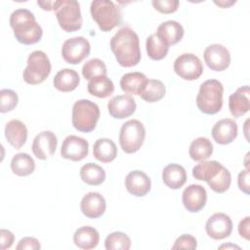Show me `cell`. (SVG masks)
<instances>
[{
  "label": "cell",
  "mask_w": 250,
  "mask_h": 250,
  "mask_svg": "<svg viewBox=\"0 0 250 250\" xmlns=\"http://www.w3.org/2000/svg\"><path fill=\"white\" fill-rule=\"evenodd\" d=\"M223 169L224 166L217 160H203L192 168V176L196 180L204 181L209 185L219 177Z\"/></svg>",
  "instance_id": "23"
},
{
  "label": "cell",
  "mask_w": 250,
  "mask_h": 250,
  "mask_svg": "<svg viewBox=\"0 0 250 250\" xmlns=\"http://www.w3.org/2000/svg\"><path fill=\"white\" fill-rule=\"evenodd\" d=\"M106 203L104 197L95 191L86 193L80 202V210L84 216L90 219H97L105 212Z\"/></svg>",
  "instance_id": "17"
},
{
  "label": "cell",
  "mask_w": 250,
  "mask_h": 250,
  "mask_svg": "<svg viewBox=\"0 0 250 250\" xmlns=\"http://www.w3.org/2000/svg\"><path fill=\"white\" fill-rule=\"evenodd\" d=\"M27 64L22 72L23 80L30 85L44 82L51 73L52 65L49 57L43 51H33L27 58Z\"/></svg>",
  "instance_id": "7"
},
{
  "label": "cell",
  "mask_w": 250,
  "mask_h": 250,
  "mask_svg": "<svg viewBox=\"0 0 250 250\" xmlns=\"http://www.w3.org/2000/svg\"><path fill=\"white\" fill-rule=\"evenodd\" d=\"M58 139L55 133L51 131H43L37 134L32 143V152L36 158L45 160L56 151Z\"/></svg>",
  "instance_id": "14"
},
{
  "label": "cell",
  "mask_w": 250,
  "mask_h": 250,
  "mask_svg": "<svg viewBox=\"0 0 250 250\" xmlns=\"http://www.w3.org/2000/svg\"><path fill=\"white\" fill-rule=\"evenodd\" d=\"M166 93L164 83L157 79H147L140 91L139 96L146 103H156L160 101Z\"/></svg>",
  "instance_id": "28"
},
{
  "label": "cell",
  "mask_w": 250,
  "mask_h": 250,
  "mask_svg": "<svg viewBox=\"0 0 250 250\" xmlns=\"http://www.w3.org/2000/svg\"><path fill=\"white\" fill-rule=\"evenodd\" d=\"M87 90L92 96L104 99L113 94L114 84L107 76H99L89 81Z\"/></svg>",
  "instance_id": "30"
},
{
  "label": "cell",
  "mask_w": 250,
  "mask_h": 250,
  "mask_svg": "<svg viewBox=\"0 0 250 250\" xmlns=\"http://www.w3.org/2000/svg\"><path fill=\"white\" fill-rule=\"evenodd\" d=\"M235 2L236 1H215L214 3L216 4V5H218V6H220L221 8H229V7H230L231 5H233V4H235Z\"/></svg>",
  "instance_id": "45"
},
{
  "label": "cell",
  "mask_w": 250,
  "mask_h": 250,
  "mask_svg": "<svg viewBox=\"0 0 250 250\" xmlns=\"http://www.w3.org/2000/svg\"><path fill=\"white\" fill-rule=\"evenodd\" d=\"M73 242L80 249H94L100 242V234L95 228L84 226L75 230L73 234Z\"/></svg>",
  "instance_id": "25"
},
{
  "label": "cell",
  "mask_w": 250,
  "mask_h": 250,
  "mask_svg": "<svg viewBox=\"0 0 250 250\" xmlns=\"http://www.w3.org/2000/svg\"><path fill=\"white\" fill-rule=\"evenodd\" d=\"M81 180L90 186H100L105 180V172L104 168L95 163H86L80 168Z\"/></svg>",
  "instance_id": "33"
},
{
  "label": "cell",
  "mask_w": 250,
  "mask_h": 250,
  "mask_svg": "<svg viewBox=\"0 0 250 250\" xmlns=\"http://www.w3.org/2000/svg\"><path fill=\"white\" fill-rule=\"evenodd\" d=\"M238 127L236 122L230 118H224L215 123L211 134L214 141L219 145H229L237 137Z\"/></svg>",
  "instance_id": "18"
},
{
  "label": "cell",
  "mask_w": 250,
  "mask_h": 250,
  "mask_svg": "<svg viewBox=\"0 0 250 250\" xmlns=\"http://www.w3.org/2000/svg\"><path fill=\"white\" fill-rule=\"evenodd\" d=\"M91 51L88 39L83 36H76L66 39L62 47V59L70 64H78L84 61Z\"/></svg>",
  "instance_id": "10"
},
{
  "label": "cell",
  "mask_w": 250,
  "mask_h": 250,
  "mask_svg": "<svg viewBox=\"0 0 250 250\" xmlns=\"http://www.w3.org/2000/svg\"><path fill=\"white\" fill-rule=\"evenodd\" d=\"M40 248L41 245L39 240L32 236H25L21 238L16 246L17 250H38Z\"/></svg>",
  "instance_id": "40"
},
{
  "label": "cell",
  "mask_w": 250,
  "mask_h": 250,
  "mask_svg": "<svg viewBox=\"0 0 250 250\" xmlns=\"http://www.w3.org/2000/svg\"><path fill=\"white\" fill-rule=\"evenodd\" d=\"M205 230L209 237L221 240L229 237L232 231V221L225 213H215L206 222Z\"/></svg>",
  "instance_id": "12"
},
{
  "label": "cell",
  "mask_w": 250,
  "mask_h": 250,
  "mask_svg": "<svg viewBox=\"0 0 250 250\" xmlns=\"http://www.w3.org/2000/svg\"><path fill=\"white\" fill-rule=\"evenodd\" d=\"M229 108L232 116L240 117L250 109L249 86H241L229 98Z\"/></svg>",
  "instance_id": "20"
},
{
  "label": "cell",
  "mask_w": 250,
  "mask_h": 250,
  "mask_svg": "<svg viewBox=\"0 0 250 250\" xmlns=\"http://www.w3.org/2000/svg\"><path fill=\"white\" fill-rule=\"evenodd\" d=\"M100 114L97 104L90 100H78L72 106L71 122L77 131L89 133L96 128Z\"/></svg>",
  "instance_id": "4"
},
{
  "label": "cell",
  "mask_w": 250,
  "mask_h": 250,
  "mask_svg": "<svg viewBox=\"0 0 250 250\" xmlns=\"http://www.w3.org/2000/svg\"><path fill=\"white\" fill-rule=\"evenodd\" d=\"M168 46L179 43L185 34L184 27L176 21H166L160 23L155 33Z\"/></svg>",
  "instance_id": "21"
},
{
  "label": "cell",
  "mask_w": 250,
  "mask_h": 250,
  "mask_svg": "<svg viewBox=\"0 0 250 250\" xmlns=\"http://www.w3.org/2000/svg\"><path fill=\"white\" fill-rule=\"evenodd\" d=\"M125 187L129 193L137 197H143L148 193L151 188L149 177L143 171H131L125 178Z\"/></svg>",
  "instance_id": "19"
},
{
  "label": "cell",
  "mask_w": 250,
  "mask_h": 250,
  "mask_svg": "<svg viewBox=\"0 0 250 250\" xmlns=\"http://www.w3.org/2000/svg\"><path fill=\"white\" fill-rule=\"evenodd\" d=\"M151 4L161 14H172L178 10L180 2L178 0H153Z\"/></svg>",
  "instance_id": "38"
},
{
  "label": "cell",
  "mask_w": 250,
  "mask_h": 250,
  "mask_svg": "<svg viewBox=\"0 0 250 250\" xmlns=\"http://www.w3.org/2000/svg\"><path fill=\"white\" fill-rule=\"evenodd\" d=\"M224 86L217 79L204 81L196 96V105L205 114H216L223 106Z\"/></svg>",
  "instance_id": "3"
},
{
  "label": "cell",
  "mask_w": 250,
  "mask_h": 250,
  "mask_svg": "<svg viewBox=\"0 0 250 250\" xmlns=\"http://www.w3.org/2000/svg\"><path fill=\"white\" fill-rule=\"evenodd\" d=\"M237 185L239 189L245 194H249V169L242 170L238 174Z\"/></svg>",
  "instance_id": "42"
},
{
  "label": "cell",
  "mask_w": 250,
  "mask_h": 250,
  "mask_svg": "<svg viewBox=\"0 0 250 250\" xmlns=\"http://www.w3.org/2000/svg\"><path fill=\"white\" fill-rule=\"evenodd\" d=\"M104 247L106 250H129L131 248V239L122 231H114L106 236Z\"/></svg>",
  "instance_id": "35"
},
{
  "label": "cell",
  "mask_w": 250,
  "mask_h": 250,
  "mask_svg": "<svg viewBox=\"0 0 250 250\" xmlns=\"http://www.w3.org/2000/svg\"><path fill=\"white\" fill-rule=\"evenodd\" d=\"M162 181L169 188L179 189L187 182L186 169L177 163L168 164L162 171Z\"/></svg>",
  "instance_id": "24"
},
{
  "label": "cell",
  "mask_w": 250,
  "mask_h": 250,
  "mask_svg": "<svg viewBox=\"0 0 250 250\" xmlns=\"http://www.w3.org/2000/svg\"><path fill=\"white\" fill-rule=\"evenodd\" d=\"M15 240V235L12 231L2 229L0 230V248L1 250L9 249Z\"/></svg>",
  "instance_id": "41"
},
{
  "label": "cell",
  "mask_w": 250,
  "mask_h": 250,
  "mask_svg": "<svg viewBox=\"0 0 250 250\" xmlns=\"http://www.w3.org/2000/svg\"><path fill=\"white\" fill-rule=\"evenodd\" d=\"M146 139V128L144 124L131 119L122 124L119 133V145L126 153H135L143 146Z\"/></svg>",
  "instance_id": "8"
},
{
  "label": "cell",
  "mask_w": 250,
  "mask_h": 250,
  "mask_svg": "<svg viewBox=\"0 0 250 250\" xmlns=\"http://www.w3.org/2000/svg\"><path fill=\"white\" fill-rule=\"evenodd\" d=\"M89 153V143L78 136H67L62 145L61 156L71 161H81Z\"/></svg>",
  "instance_id": "11"
},
{
  "label": "cell",
  "mask_w": 250,
  "mask_h": 250,
  "mask_svg": "<svg viewBox=\"0 0 250 250\" xmlns=\"http://www.w3.org/2000/svg\"><path fill=\"white\" fill-rule=\"evenodd\" d=\"M146 76L142 72H128L120 79V87L122 91L128 95H138L146 82Z\"/></svg>",
  "instance_id": "29"
},
{
  "label": "cell",
  "mask_w": 250,
  "mask_h": 250,
  "mask_svg": "<svg viewBox=\"0 0 250 250\" xmlns=\"http://www.w3.org/2000/svg\"><path fill=\"white\" fill-rule=\"evenodd\" d=\"M213 153V145L206 137H199L193 140L188 148V154L194 161L208 159Z\"/></svg>",
  "instance_id": "31"
},
{
  "label": "cell",
  "mask_w": 250,
  "mask_h": 250,
  "mask_svg": "<svg viewBox=\"0 0 250 250\" xmlns=\"http://www.w3.org/2000/svg\"><path fill=\"white\" fill-rule=\"evenodd\" d=\"M19 102L18 94L11 89H2L0 91V111L2 113L13 110Z\"/></svg>",
  "instance_id": "37"
},
{
  "label": "cell",
  "mask_w": 250,
  "mask_h": 250,
  "mask_svg": "<svg viewBox=\"0 0 250 250\" xmlns=\"http://www.w3.org/2000/svg\"><path fill=\"white\" fill-rule=\"evenodd\" d=\"M5 138L13 147L20 149L27 140V128L19 119L10 120L5 125Z\"/></svg>",
  "instance_id": "22"
},
{
  "label": "cell",
  "mask_w": 250,
  "mask_h": 250,
  "mask_svg": "<svg viewBox=\"0 0 250 250\" xmlns=\"http://www.w3.org/2000/svg\"><path fill=\"white\" fill-rule=\"evenodd\" d=\"M92 19L102 31L107 32L121 22L120 8L109 0H94L90 6Z\"/></svg>",
  "instance_id": "5"
},
{
  "label": "cell",
  "mask_w": 250,
  "mask_h": 250,
  "mask_svg": "<svg viewBox=\"0 0 250 250\" xmlns=\"http://www.w3.org/2000/svg\"><path fill=\"white\" fill-rule=\"evenodd\" d=\"M173 67L179 77L188 81L198 79L204 70L200 59L191 53L180 55L175 60Z\"/></svg>",
  "instance_id": "9"
},
{
  "label": "cell",
  "mask_w": 250,
  "mask_h": 250,
  "mask_svg": "<svg viewBox=\"0 0 250 250\" xmlns=\"http://www.w3.org/2000/svg\"><path fill=\"white\" fill-rule=\"evenodd\" d=\"M55 1H38L37 4L45 11H52Z\"/></svg>",
  "instance_id": "44"
},
{
  "label": "cell",
  "mask_w": 250,
  "mask_h": 250,
  "mask_svg": "<svg viewBox=\"0 0 250 250\" xmlns=\"http://www.w3.org/2000/svg\"><path fill=\"white\" fill-rule=\"evenodd\" d=\"M207 66L215 71H224L229 66L230 54L229 50L221 44H211L206 47L203 53Z\"/></svg>",
  "instance_id": "13"
},
{
  "label": "cell",
  "mask_w": 250,
  "mask_h": 250,
  "mask_svg": "<svg viewBox=\"0 0 250 250\" xmlns=\"http://www.w3.org/2000/svg\"><path fill=\"white\" fill-rule=\"evenodd\" d=\"M182 201L185 208L190 213L201 211L206 205L207 192L201 185H189L182 194Z\"/></svg>",
  "instance_id": "15"
},
{
  "label": "cell",
  "mask_w": 250,
  "mask_h": 250,
  "mask_svg": "<svg viewBox=\"0 0 250 250\" xmlns=\"http://www.w3.org/2000/svg\"><path fill=\"white\" fill-rule=\"evenodd\" d=\"M11 169L14 174L20 177H25L34 172V159L25 152H20L13 156L11 160Z\"/></svg>",
  "instance_id": "32"
},
{
  "label": "cell",
  "mask_w": 250,
  "mask_h": 250,
  "mask_svg": "<svg viewBox=\"0 0 250 250\" xmlns=\"http://www.w3.org/2000/svg\"><path fill=\"white\" fill-rule=\"evenodd\" d=\"M107 68L105 63L100 59H91L82 67V75L85 79L91 80L99 76H106Z\"/></svg>",
  "instance_id": "36"
},
{
  "label": "cell",
  "mask_w": 250,
  "mask_h": 250,
  "mask_svg": "<svg viewBox=\"0 0 250 250\" xmlns=\"http://www.w3.org/2000/svg\"><path fill=\"white\" fill-rule=\"evenodd\" d=\"M80 83L79 74L71 68L61 69L53 79L54 87L63 93L71 92L75 90Z\"/></svg>",
  "instance_id": "26"
},
{
  "label": "cell",
  "mask_w": 250,
  "mask_h": 250,
  "mask_svg": "<svg viewBox=\"0 0 250 250\" xmlns=\"http://www.w3.org/2000/svg\"><path fill=\"white\" fill-rule=\"evenodd\" d=\"M238 233L242 238L249 240L250 238V217L249 216L245 217L239 222Z\"/></svg>",
  "instance_id": "43"
},
{
  "label": "cell",
  "mask_w": 250,
  "mask_h": 250,
  "mask_svg": "<svg viewBox=\"0 0 250 250\" xmlns=\"http://www.w3.org/2000/svg\"><path fill=\"white\" fill-rule=\"evenodd\" d=\"M146 49L147 56L153 61L164 59L169 51V46L163 42L155 33L149 35L146 41Z\"/></svg>",
  "instance_id": "34"
},
{
  "label": "cell",
  "mask_w": 250,
  "mask_h": 250,
  "mask_svg": "<svg viewBox=\"0 0 250 250\" xmlns=\"http://www.w3.org/2000/svg\"><path fill=\"white\" fill-rule=\"evenodd\" d=\"M53 11L56 14L59 25L65 32H74L82 27L83 19L79 2L75 0H57Z\"/></svg>",
  "instance_id": "6"
},
{
  "label": "cell",
  "mask_w": 250,
  "mask_h": 250,
  "mask_svg": "<svg viewBox=\"0 0 250 250\" xmlns=\"http://www.w3.org/2000/svg\"><path fill=\"white\" fill-rule=\"evenodd\" d=\"M136 101L130 95H118L107 103V110L111 117L124 119L131 116L136 111Z\"/></svg>",
  "instance_id": "16"
},
{
  "label": "cell",
  "mask_w": 250,
  "mask_h": 250,
  "mask_svg": "<svg viewBox=\"0 0 250 250\" xmlns=\"http://www.w3.org/2000/svg\"><path fill=\"white\" fill-rule=\"evenodd\" d=\"M229 248H232V249H234V248H236V249H240V247H239V246L234 245V244H231V243H229V244H223V245L219 246V249H229Z\"/></svg>",
  "instance_id": "46"
},
{
  "label": "cell",
  "mask_w": 250,
  "mask_h": 250,
  "mask_svg": "<svg viewBox=\"0 0 250 250\" xmlns=\"http://www.w3.org/2000/svg\"><path fill=\"white\" fill-rule=\"evenodd\" d=\"M110 49L123 67H132L141 61L140 39L138 34L129 26L121 27L110 39Z\"/></svg>",
  "instance_id": "1"
},
{
  "label": "cell",
  "mask_w": 250,
  "mask_h": 250,
  "mask_svg": "<svg viewBox=\"0 0 250 250\" xmlns=\"http://www.w3.org/2000/svg\"><path fill=\"white\" fill-rule=\"evenodd\" d=\"M93 155L103 163H109L117 156V147L115 143L107 138L98 139L93 146Z\"/></svg>",
  "instance_id": "27"
},
{
  "label": "cell",
  "mask_w": 250,
  "mask_h": 250,
  "mask_svg": "<svg viewBox=\"0 0 250 250\" xmlns=\"http://www.w3.org/2000/svg\"><path fill=\"white\" fill-rule=\"evenodd\" d=\"M197 247V240L194 236L191 234H182L180 235L174 245L172 246V249H190L194 250Z\"/></svg>",
  "instance_id": "39"
},
{
  "label": "cell",
  "mask_w": 250,
  "mask_h": 250,
  "mask_svg": "<svg viewBox=\"0 0 250 250\" xmlns=\"http://www.w3.org/2000/svg\"><path fill=\"white\" fill-rule=\"evenodd\" d=\"M10 25L16 39L23 45H32L39 42L43 35L40 24L35 16L27 9H17L10 16Z\"/></svg>",
  "instance_id": "2"
}]
</instances>
